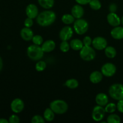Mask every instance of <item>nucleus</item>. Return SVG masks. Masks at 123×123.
Wrapping results in <instances>:
<instances>
[{"label":"nucleus","mask_w":123,"mask_h":123,"mask_svg":"<svg viewBox=\"0 0 123 123\" xmlns=\"http://www.w3.org/2000/svg\"><path fill=\"white\" fill-rule=\"evenodd\" d=\"M76 2L80 5H86L89 4L91 0H75Z\"/></svg>","instance_id":"4c0bfd02"},{"label":"nucleus","mask_w":123,"mask_h":123,"mask_svg":"<svg viewBox=\"0 0 123 123\" xmlns=\"http://www.w3.org/2000/svg\"><path fill=\"white\" fill-rule=\"evenodd\" d=\"M105 54L109 58H114L117 55V50L113 46H109L105 49Z\"/></svg>","instance_id":"4be33fe9"},{"label":"nucleus","mask_w":123,"mask_h":123,"mask_svg":"<svg viewBox=\"0 0 123 123\" xmlns=\"http://www.w3.org/2000/svg\"><path fill=\"white\" fill-rule=\"evenodd\" d=\"M79 55L83 60L90 61L95 58L96 54L94 49L90 46H84V47L80 50Z\"/></svg>","instance_id":"423d86ee"},{"label":"nucleus","mask_w":123,"mask_h":123,"mask_svg":"<svg viewBox=\"0 0 123 123\" xmlns=\"http://www.w3.org/2000/svg\"><path fill=\"white\" fill-rule=\"evenodd\" d=\"M24 102L22 99L16 98L13 100L10 105V108L12 111L16 114L20 113L24 109Z\"/></svg>","instance_id":"9d476101"},{"label":"nucleus","mask_w":123,"mask_h":123,"mask_svg":"<svg viewBox=\"0 0 123 123\" xmlns=\"http://www.w3.org/2000/svg\"><path fill=\"white\" fill-rule=\"evenodd\" d=\"M70 48L74 50H80L84 47V43L80 40L75 38L71 40L70 43Z\"/></svg>","instance_id":"aec40b11"},{"label":"nucleus","mask_w":123,"mask_h":123,"mask_svg":"<svg viewBox=\"0 0 123 123\" xmlns=\"http://www.w3.org/2000/svg\"><path fill=\"white\" fill-rule=\"evenodd\" d=\"M74 19L75 18L72 14H65L62 16L61 20L64 24L70 25V24L74 23V22L75 21Z\"/></svg>","instance_id":"b1692460"},{"label":"nucleus","mask_w":123,"mask_h":123,"mask_svg":"<svg viewBox=\"0 0 123 123\" xmlns=\"http://www.w3.org/2000/svg\"><path fill=\"white\" fill-rule=\"evenodd\" d=\"M72 14L76 19H80L84 14V9L81 5H74L72 8Z\"/></svg>","instance_id":"2eb2a0df"},{"label":"nucleus","mask_w":123,"mask_h":123,"mask_svg":"<svg viewBox=\"0 0 123 123\" xmlns=\"http://www.w3.org/2000/svg\"><path fill=\"white\" fill-rule=\"evenodd\" d=\"M109 10L110 13H115L117 10V6L115 3H112L109 6Z\"/></svg>","instance_id":"e433bc0d"},{"label":"nucleus","mask_w":123,"mask_h":123,"mask_svg":"<svg viewBox=\"0 0 123 123\" xmlns=\"http://www.w3.org/2000/svg\"><path fill=\"white\" fill-rule=\"evenodd\" d=\"M121 122V118L117 114H112L107 118L108 123H119Z\"/></svg>","instance_id":"a878e982"},{"label":"nucleus","mask_w":123,"mask_h":123,"mask_svg":"<svg viewBox=\"0 0 123 123\" xmlns=\"http://www.w3.org/2000/svg\"><path fill=\"white\" fill-rule=\"evenodd\" d=\"M111 35L113 38L121 40L123 38V27L117 26L114 27L111 31Z\"/></svg>","instance_id":"a211bd4d"},{"label":"nucleus","mask_w":123,"mask_h":123,"mask_svg":"<svg viewBox=\"0 0 123 123\" xmlns=\"http://www.w3.org/2000/svg\"><path fill=\"white\" fill-rule=\"evenodd\" d=\"M70 45L67 41H62L60 46V49L62 52H67L70 50Z\"/></svg>","instance_id":"c756f323"},{"label":"nucleus","mask_w":123,"mask_h":123,"mask_svg":"<svg viewBox=\"0 0 123 123\" xmlns=\"http://www.w3.org/2000/svg\"><path fill=\"white\" fill-rule=\"evenodd\" d=\"M92 45L93 46L94 48L97 50H104L108 46V42L105 38L98 36L92 40Z\"/></svg>","instance_id":"1a4fd4ad"},{"label":"nucleus","mask_w":123,"mask_h":123,"mask_svg":"<svg viewBox=\"0 0 123 123\" xmlns=\"http://www.w3.org/2000/svg\"><path fill=\"white\" fill-rule=\"evenodd\" d=\"M46 63L43 61H39L36 63V70L37 72H43L46 68Z\"/></svg>","instance_id":"c85d7f7f"},{"label":"nucleus","mask_w":123,"mask_h":123,"mask_svg":"<svg viewBox=\"0 0 123 123\" xmlns=\"http://www.w3.org/2000/svg\"><path fill=\"white\" fill-rule=\"evenodd\" d=\"M105 109L103 106L100 105L96 106L94 108L92 112V118L95 121H101L105 117Z\"/></svg>","instance_id":"6e6552de"},{"label":"nucleus","mask_w":123,"mask_h":123,"mask_svg":"<svg viewBox=\"0 0 123 123\" xmlns=\"http://www.w3.org/2000/svg\"><path fill=\"white\" fill-rule=\"evenodd\" d=\"M43 117L44 120L48 122L53 121L55 118V112L50 109V108H46L43 113Z\"/></svg>","instance_id":"412c9836"},{"label":"nucleus","mask_w":123,"mask_h":123,"mask_svg":"<svg viewBox=\"0 0 123 123\" xmlns=\"http://www.w3.org/2000/svg\"><path fill=\"white\" fill-rule=\"evenodd\" d=\"M32 41L34 44L40 46L43 44V38L40 35H36V36H33L32 38Z\"/></svg>","instance_id":"7c9ffc66"},{"label":"nucleus","mask_w":123,"mask_h":123,"mask_svg":"<svg viewBox=\"0 0 123 123\" xmlns=\"http://www.w3.org/2000/svg\"><path fill=\"white\" fill-rule=\"evenodd\" d=\"M117 105L114 103H108L105 106V111L106 113H109V114H112L114 112L116 111Z\"/></svg>","instance_id":"cd10ccee"},{"label":"nucleus","mask_w":123,"mask_h":123,"mask_svg":"<svg viewBox=\"0 0 123 123\" xmlns=\"http://www.w3.org/2000/svg\"><path fill=\"white\" fill-rule=\"evenodd\" d=\"M56 46L55 42L52 40H48L43 43L41 47L44 52H50L54 50Z\"/></svg>","instance_id":"f3484780"},{"label":"nucleus","mask_w":123,"mask_h":123,"mask_svg":"<svg viewBox=\"0 0 123 123\" xmlns=\"http://www.w3.org/2000/svg\"><path fill=\"white\" fill-rule=\"evenodd\" d=\"M89 24L86 20L84 19H77L73 23V28L76 34L83 35L87 32Z\"/></svg>","instance_id":"39448f33"},{"label":"nucleus","mask_w":123,"mask_h":123,"mask_svg":"<svg viewBox=\"0 0 123 123\" xmlns=\"http://www.w3.org/2000/svg\"><path fill=\"white\" fill-rule=\"evenodd\" d=\"M73 31L72 27L66 26L62 28L59 33V37L62 41H68L72 37Z\"/></svg>","instance_id":"9b49d317"},{"label":"nucleus","mask_w":123,"mask_h":123,"mask_svg":"<svg viewBox=\"0 0 123 123\" xmlns=\"http://www.w3.org/2000/svg\"><path fill=\"white\" fill-rule=\"evenodd\" d=\"M56 16L54 12L51 10H45L41 12L36 18L37 22L40 26L46 27L51 25L55 22Z\"/></svg>","instance_id":"f257e3e1"},{"label":"nucleus","mask_w":123,"mask_h":123,"mask_svg":"<svg viewBox=\"0 0 123 123\" xmlns=\"http://www.w3.org/2000/svg\"><path fill=\"white\" fill-rule=\"evenodd\" d=\"M107 20L108 24L114 27L119 26L121 23V19L115 13H109L107 16Z\"/></svg>","instance_id":"ddd939ff"},{"label":"nucleus","mask_w":123,"mask_h":123,"mask_svg":"<svg viewBox=\"0 0 123 123\" xmlns=\"http://www.w3.org/2000/svg\"><path fill=\"white\" fill-rule=\"evenodd\" d=\"M8 121L10 123H19L20 122V119L18 115L13 114L9 117Z\"/></svg>","instance_id":"473e14b6"},{"label":"nucleus","mask_w":123,"mask_h":123,"mask_svg":"<svg viewBox=\"0 0 123 123\" xmlns=\"http://www.w3.org/2000/svg\"><path fill=\"white\" fill-rule=\"evenodd\" d=\"M96 102L97 105L105 106L109 102V98L106 94L100 92L96 96Z\"/></svg>","instance_id":"dca6fc26"},{"label":"nucleus","mask_w":123,"mask_h":123,"mask_svg":"<svg viewBox=\"0 0 123 123\" xmlns=\"http://www.w3.org/2000/svg\"><path fill=\"white\" fill-rule=\"evenodd\" d=\"M109 94L111 97L116 100L123 99V85L121 84H114L109 89Z\"/></svg>","instance_id":"20e7f679"},{"label":"nucleus","mask_w":123,"mask_h":123,"mask_svg":"<svg viewBox=\"0 0 123 123\" xmlns=\"http://www.w3.org/2000/svg\"><path fill=\"white\" fill-rule=\"evenodd\" d=\"M32 18H30L28 17L24 21V25L25 26L28 28H31L33 25V20Z\"/></svg>","instance_id":"f704fd0d"},{"label":"nucleus","mask_w":123,"mask_h":123,"mask_svg":"<svg viewBox=\"0 0 123 123\" xmlns=\"http://www.w3.org/2000/svg\"><path fill=\"white\" fill-rule=\"evenodd\" d=\"M46 120H44V117H42L40 115H34L31 119V123H44Z\"/></svg>","instance_id":"2f4dec72"},{"label":"nucleus","mask_w":123,"mask_h":123,"mask_svg":"<svg viewBox=\"0 0 123 123\" xmlns=\"http://www.w3.org/2000/svg\"><path fill=\"white\" fill-rule=\"evenodd\" d=\"M117 108L120 112L123 113V99L118 100L117 105Z\"/></svg>","instance_id":"c9c22d12"},{"label":"nucleus","mask_w":123,"mask_h":123,"mask_svg":"<svg viewBox=\"0 0 123 123\" xmlns=\"http://www.w3.org/2000/svg\"><path fill=\"white\" fill-rule=\"evenodd\" d=\"M92 40L90 36H85L82 40L84 46H91V44H92Z\"/></svg>","instance_id":"72a5a7b5"},{"label":"nucleus","mask_w":123,"mask_h":123,"mask_svg":"<svg viewBox=\"0 0 123 123\" xmlns=\"http://www.w3.org/2000/svg\"><path fill=\"white\" fill-rule=\"evenodd\" d=\"M26 53L28 56L31 60L33 61H38L43 57L44 52L42 47L34 44L32 45H30L27 48Z\"/></svg>","instance_id":"f03ea898"},{"label":"nucleus","mask_w":123,"mask_h":123,"mask_svg":"<svg viewBox=\"0 0 123 123\" xmlns=\"http://www.w3.org/2000/svg\"><path fill=\"white\" fill-rule=\"evenodd\" d=\"M2 67H3V61H2V58H1V57L0 56V72L2 70Z\"/></svg>","instance_id":"ea45409f"},{"label":"nucleus","mask_w":123,"mask_h":123,"mask_svg":"<svg viewBox=\"0 0 123 123\" xmlns=\"http://www.w3.org/2000/svg\"><path fill=\"white\" fill-rule=\"evenodd\" d=\"M67 87L70 89H75L79 86V82L76 79H69L64 84Z\"/></svg>","instance_id":"393cba45"},{"label":"nucleus","mask_w":123,"mask_h":123,"mask_svg":"<svg viewBox=\"0 0 123 123\" xmlns=\"http://www.w3.org/2000/svg\"><path fill=\"white\" fill-rule=\"evenodd\" d=\"M50 108L55 114L61 115L64 114L68 110V105L62 100H55L50 103Z\"/></svg>","instance_id":"7ed1b4c3"},{"label":"nucleus","mask_w":123,"mask_h":123,"mask_svg":"<svg viewBox=\"0 0 123 123\" xmlns=\"http://www.w3.org/2000/svg\"><path fill=\"white\" fill-rule=\"evenodd\" d=\"M121 23H122L123 25V16L122 17V18L121 19Z\"/></svg>","instance_id":"a19ab883"},{"label":"nucleus","mask_w":123,"mask_h":123,"mask_svg":"<svg viewBox=\"0 0 123 123\" xmlns=\"http://www.w3.org/2000/svg\"><path fill=\"white\" fill-rule=\"evenodd\" d=\"M25 12L27 17L32 19H35L37 18L38 14V7L34 4H30L26 7Z\"/></svg>","instance_id":"f8f14e48"},{"label":"nucleus","mask_w":123,"mask_h":123,"mask_svg":"<svg viewBox=\"0 0 123 123\" xmlns=\"http://www.w3.org/2000/svg\"><path fill=\"white\" fill-rule=\"evenodd\" d=\"M117 67L111 62H107L103 64L101 68V72L103 76L106 77H112L115 74Z\"/></svg>","instance_id":"0eeeda50"},{"label":"nucleus","mask_w":123,"mask_h":123,"mask_svg":"<svg viewBox=\"0 0 123 123\" xmlns=\"http://www.w3.org/2000/svg\"><path fill=\"white\" fill-rule=\"evenodd\" d=\"M89 5L91 8L94 10H98L102 7V4L99 0H91Z\"/></svg>","instance_id":"bb28decb"},{"label":"nucleus","mask_w":123,"mask_h":123,"mask_svg":"<svg viewBox=\"0 0 123 123\" xmlns=\"http://www.w3.org/2000/svg\"><path fill=\"white\" fill-rule=\"evenodd\" d=\"M8 120H6L5 118H0V123H8Z\"/></svg>","instance_id":"58836bf2"},{"label":"nucleus","mask_w":123,"mask_h":123,"mask_svg":"<svg viewBox=\"0 0 123 123\" xmlns=\"http://www.w3.org/2000/svg\"><path fill=\"white\" fill-rule=\"evenodd\" d=\"M103 74L99 71H94L90 74V80L93 84H98L103 79Z\"/></svg>","instance_id":"6ab92c4d"},{"label":"nucleus","mask_w":123,"mask_h":123,"mask_svg":"<svg viewBox=\"0 0 123 123\" xmlns=\"http://www.w3.org/2000/svg\"><path fill=\"white\" fill-rule=\"evenodd\" d=\"M40 6L44 9H50L52 8L54 5V0H38Z\"/></svg>","instance_id":"5701e85b"},{"label":"nucleus","mask_w":123,"mask_h":123,"mask_svg":"<svg viewBox=\"0 0 123 123\" xmlns=\"http://www.w3.org/2000/svg\"><path fill=\"white\" fill-rule=\"evenodd\" d=\"M20 34L21 38L25 41L32 40V38L34 36L32 30L30 28L26 27V26L22 29Z\"/></svg>","instance_id":"4468645a"}]
</instances>
